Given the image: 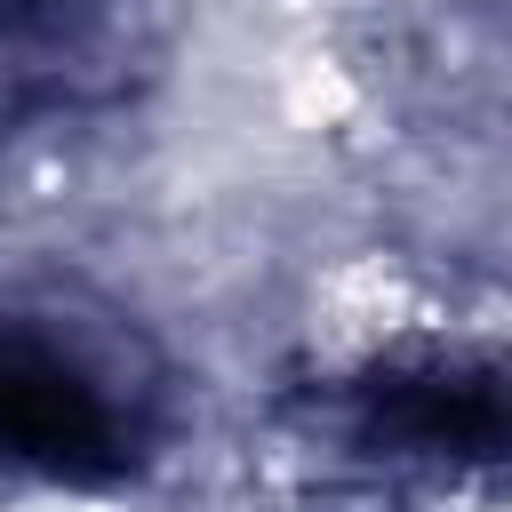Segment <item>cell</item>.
Instances as JSON below:
<instances>
[{
	"label": "cell",
	"mask_w": 512,
	"mask_h": 512,
	"mask_svg": "<svg viewBox=\"0 0 512 512\" xmlns=\"http://www.w3.org/2000/svg\"><path fill=\"white\" fill-rule=\"evenodd\" d=\"M0 448L48 472H104L120 456V424L72 360L48 344H0Z\"/></svg>",
	"instance_id": "6da1fadb"
}]
</instances>
